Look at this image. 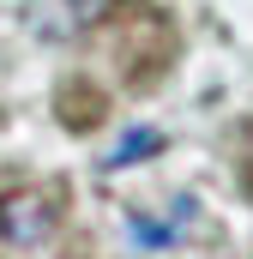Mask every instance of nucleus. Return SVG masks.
Returning a JSON list of instances; mask_svg holds the SVG:
<instances>
[{
    "label": "nucleus",
    "instance_id": "1",
    "mask_svg": "<svg viewBox=\"0 0 253 259\" xmlns=\"http://www.w3.org/2000/svg\"><path fill=\"white\" fill-rule=\"evenodd\" d=\"M49 229H55L49 199H36V193H12V199H0V235H6V241L30 247V241H49Z\"/></svg>",
    "mask_w": 253,
    "mask_h": 259
},
{
    "label": "nucleus",
    "instance_id": "2",
    "mask_svg": "<svg viewBox=\"0 0 253 259\" xmlns=\"http://www.w3.org/2000/svg\"><path fill=\"white\" fill-rule=\"evenodd\" d=\"M151 151H163V133H157V127H133V133H121V139H115V151L103 157V169H126V163H145Z\"/></svg>",
    "mask_w": 253,
    "mask_h": 259
},
{
    "label": "nucleus",
    "instance_id": "3",
    "mask_svg": "<svg viewBox=\"0 0 253 259\" xmlns=\"http://www.w3.org/2000/svg\"><path fill=\"white\" fill-rule=\"evenodd\" d=\"M193 205H181V217H169V223H151V217H133L126 229H133V241H145V247H163V241H175L181 229H187Z\"/></svg>",
    "mask_w": 253,
    "mask_h": 259
}]
</instances>
